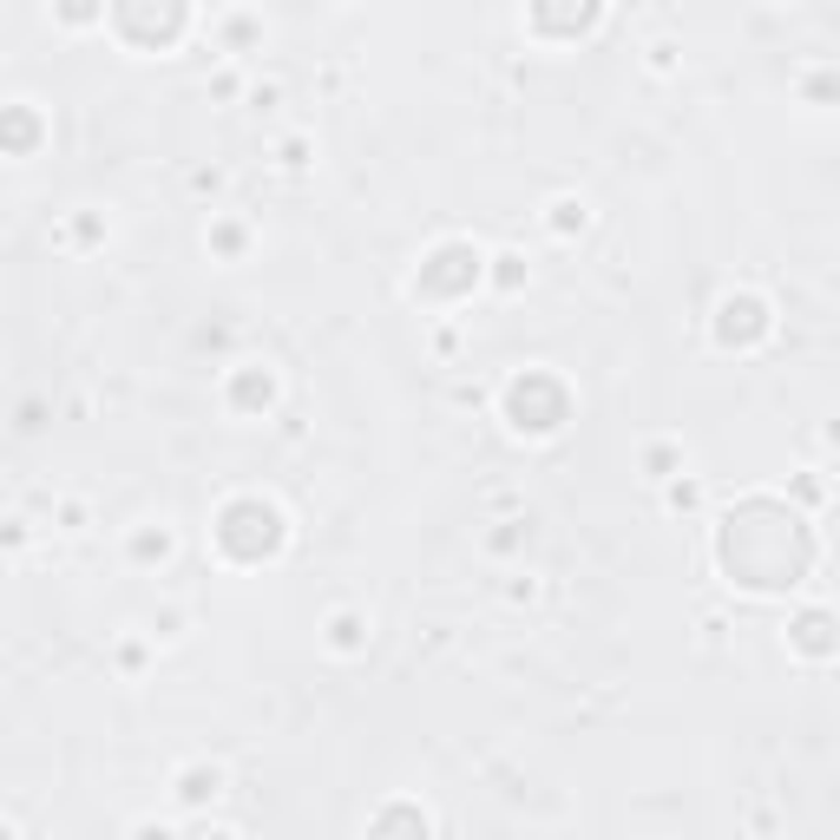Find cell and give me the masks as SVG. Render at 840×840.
I'll return each mask as SVG.
<instances>
[{
	"label": "cell",
	"instance_id": "cell-1",
	"mask_svg": "<svg viewBox=\"0 0 840 840\" xmlns=\"http://www.w3.org/2000/svg\"><path fill=\"white\" fill-rule=\"evenodd\" d=\"M749 328H755V335L768 328V315H762V302H755V296H729V302L716 309V335H723V342L736 349V335H749Z\"/></svg>",
	"mask_w": 840,
	"mask_h": 840
},
{
	"label": "cell",
	"instance_id": "cell-2",
	"mask_svg": "<svg viewBox=\"0 0 840 840\" xmlns=\"http://www.w3.org/2000/svg\"><path fill=\"white\" fill-rule=\"evenodd\" d=\"M217 794H224V768H204V762H198V768L178 775V801H185V807H211Z\"/></svg>",
	"mask_w": 840,
	"mask_h": 840
},
{
	"label": "cell",
	"instance_id": "cell-3",
	"mask_svg": "<svg viewBox=\"0 0 840 840\" xmlns=\"http://www.w3.org/2000/svg\"><path fill=\"white\" fill-rule=\"evenodd\" d=\"M328 630H335V637H328L335 650H362V637H355V630H362V617H335Z\"/></svg>",
	"mask_w": 840,
	"mask_h": 840
},
{
	"label": "cell",
	"instance_id": "cell-4",
	"mask_svg": "<svg viewBox=\"0 0 840 840\" xmlns=\"http://www.w3.org/2000/svg\"><path fill=\"white\" fill-rule=\"evenodd\" d=\"M131 840H172V827H158V820H138V827H131Z\"/></svg>",
	"mask_w": 840,
	"mask_h": 840
},
{
	"label": "cell",
	"instance_id": "cell-5",
	"mask_svg": "<svg viewBox=\"0 0 840 840\" xmlns=\"http://www.w3.org/2000/svg\"><path fill=\"white\" fill-rule=\"evenodd\" d=\"M0 840H14V827H8V820H0Z\"/></svg>",
	"mask_w": 840,
	"mask_h": 840
}]
</instances>
